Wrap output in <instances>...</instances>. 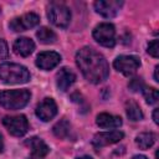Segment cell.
Masks as SVG:
<instances>
[{
  "label": "cell",
  "instance_id": "6da1fadb",
  "mask_svg": "<svg viewBox=\"0 0 159 159\" xmlns=\"http://www.w3.org/2000/svg\"><path fill=\"white\" fill-rule=\"evenodd\" d=\"M76 62L84 78L94 84L107 80L109 75V66L107 60L91 47H82L76 53Z\"/></svg>",
  "mask_w": 159,
  "mask_h": 159
},
{
  "label": "cell",
  "instance_id": "7a4b0ae2",
  "mask_svg": "<svg viewBox=\"0 0 159 159\" xmlns=\"http://www.w3.org/2000/svg\"><path fill=\"white\" fill-rule=\"evenodd\" d=\"M0 80L7 84L26 83L30 80V72L21 65L5 62L0 65Z\"/></svg>",
  "mask_w": 159,
  "mask_h": 159
},
{
  "label": "cell",
  "instance_id": "3957f363",
  "mask_svg": "<svg viewBox=\"0 0 159 159\" xmlns=\"http://www.w3.org/2000/svg\"><path fill=\"white\" fill-rule=\"evenodd\" d=\"M31 93L27 89H6L0 92V106L5 109L15 111L25 107L30 101Z\"/></svg>",
  "mask_w": 159,
  "mask_h": 159
},
{
  "label": "cell",
  "instance_id": "277c9868",
  "mask_svg": "<svg viewBox=\"0 0 159 159\" xmlns=\"http://www.w3.org/2000/svg\"><path fill=\"white\" fill-rule=\"evenodd\" d=\"M47 17L57 27H67L71 21V11L62 2H51L47 7Z\"/></svg>",
  "mask_w": 159,
  "mask_h": 159
},
{
  "label": "cell",
  "instance_id": "5b68a950",
  "mask_svg": "<svg viewBox=\"0 0 159 159\" xmlns=\"http://www.w3.org/2000/svg\"><path fill=\"white\" fill-rule=\"evenodd\" d=\"M93 39L104 47H113L116 45V29L109 22H102L93 30Z\"/></svg>",
  "mask_w": 159,
  "mask_h": 159
},
{
  "label": "cell",
  "instance_id": "8992f818",
  "mask_svg": "<svg viewBox=\"0 0 159 159\" xmlns=\"http://www.w3.org/2000/svg\"><path fill=\"white\" fill-rule=\"evenodd\" d=\"M114 68L124 76H132L137 72L140 66V60L132 55H120L113 62Z\"/></svg>",
  "mask_w": 159,
  "mask_h": 159
},
{
  "label": "cell",
  "instance_id": "52a82bcc",
  "mask_svg": "<svg viewBox=\"0 0 159 159\" xmlns=\"http://www.w3.org/2000/svg\"><path fill=\"white\" fill-rule=\"evenodd\" d=\"M4 127L9 130L10 134L15 137H22L29 130V122L25 116H12V117H4L2 118Z\"/></svg>",
  "mask_w": 159,
  "mask_h": 159
},
{
  "label": "cell",
  "instance_id": "ba28073f",
  "mask_svg": "<svg viewBox=\"0 0 159 159\" xmlns=\"http://www.w3.org/2000/svg\"><path fill=\"white\" fill-rule=\"evenodd\" d=\"M39 22H40L39 15L35 12H29V14H25L22 16L12 19L9 24V27L15 32H21V31H26L29 29L37 26Z\"/></svg>",
  "mask_w": 159,
  "mask_h": 159
},
{
  "label": "cell",
  "instance_id": "9c48e42d",
  "mask_svg": "<svg viewBox=\"0 0 159 159\" xmlns=\"http://www.w3.org/2000/svg\"><path fill=\"white\" fill-rule=\"evenodd\" d=\"M122 5L123 1L119 0H99L94 2V9L99 15L109 19V17H114L118 14Z\"/></svg>",
  "mask_w": 159,
  "mask_h": 159
},
{
  "label": "cell",
  "instance_id": "30bf717a",
  "mask_svg": "<svg viewBox=\"0 0 159 159\" xmlns=\"http://www.w3.org/2000/svg\"><path fill=\"white\" fill-rule=\"evenodd\" d=\"M36 116L43 120V122H48L51 120L56 114H57V104L52 98H43L36 107L35 109Z\"/></svg>",
  "mask_w": 159,
  "mask_h": 159
},
{
  "label": "cell",
  "instance_id": "8fae6325",
  "mask_svg": "<svg viewBox=\"0 0 159 159\" xmlns=\"http://www.w3.org/2000/svg\"><path fill=\"white\" fill-rule=\"evenodd\" d=\"M123 137H124V134L120 130H111V132L97 133L92 139V145L94 148H102V147H106V145L118 143L120 139H123Z\"/></svg>",
  "mask_w": 159,
  "mask_h": 159
},
{
  "label": "cell",
  "instance_id": "7c38bea8",
  "mask_svg": "<svg viewBox=\"0 0 159 159\" xmlns=\"http://www.w3.org/2000/svg\"><path fill=\"white\" fill-rule=\"evenodd\" d=\"M61 61V56L55 51H45L37 55L36 57V66L41 70L48 71L56 67Z\"/></svg>",
  "mask_w": 159,
  "mask_h": 159
},
{
  "label": "cell",
  "instance_id": "4fadbf2b",
  "mask_svg": "<svg viewBox=\"0 0 159 159\" xmlns=\"http://www.w3.org/2000/svg\"><path fill=\"white\" fill-rule=\"evenodd\" d=\"M75 81H76V75L73 73V71H71L67 67H62L57 72V75H56V84H57V88L60 91H62V92L67 91L73 84Z\"/></svg>",
  "mask_w": 159,
  "mask_h": 159
},
{
  "label": "cell",
  "instance_id": "5bb4252c",
  "mask_svg": "<svg viewBox=\"0 0 159 159\" xmlns=\"http://www.w3.org/2000/svg\"><path fill=\"white\" fill-rule=\"evenodd\" d=\"M12 48H14V52L16 55L22 56V57H27L35 50V43L29 37H19L15 40Z\"/></svg>",
  "mask_w": 159,
  "mask_h": 159
},
{
  "label": "cell",
  "instance_id": "9a60e30c",
  "mask_svg": "<svg viewBox=\"0 0 159 159\" xmlns=\"http://www.w3.org/2000/svg\"><path fill=\"white\" fill-rule=\"evenodd\" d=\"M96 123L98 127L103 129H113V128H119L122 125V118L108 113H101L97 116Z\"/></svg>",
  "mask_w": 159,
  "mask_h": 159
},
{
  "label": "cell",
  "instance_id": "2e32d148",
  "mask_svg": "<svg viewBox=\"0 0 159 159\" xmlns=\"http://www.w3.org/2000/svg\"><path fill=\"white\" fill-rule=\"evenodd\" d=\"M25 144L31 149V152H32L34 155H37V157H41V158H43L45 155H47L48 152H50V148L47 147V144L42 139H40L37 137L29 138L25 142Z\"/></svg>",
  "mask_w": 159,
  "mask_h": 159
},
{
  "label": "cell",
  "instance_id": "e0dca14e",
  "mask_svg": "<svg viewBox=\"0 0 159 159\" xmlns=\"http://www.w3.org/2000/svg\"><path fill=\"white\" fill-rule=\"evenodd\" d=\"M52 132L53 134L60 138V139H67L71 134V124L68 120L66 119H61L60 122H57L53 128H52Z\"/></svg>",
  "mask_w": 159,
  "mask_h": 159
},
{
  "label": "cell",
  "instance_id": "ac0fdd59",
  "mask_svg": "<svg viewBox=\"0 0 159 159\" xmlns=\"http://www.w3.org/2000/svg\"><path fill=\"white\" fill-rule=\"evenodd\" d=\"M157 135L152 132H144L137 135L135 143L140 149H149L154 143H155Z\"/></svg>",
  "mask_w": 159,
  "mask_h": 159
},
{
  "label": "cell",
  "instance_id": "d6986e66",
  "mask_svg": "<svg viewBox=\"0 0 159 159\" xmlns=\"http://www.w3.org/2000/svg\"><path fill=\"white\" fill-rule=\"evenodd\" d=\"M125 113H127V117L133 120V122H137V120H140L143 118V113H142V109L139 107L138 103H135L134 101H128L125 103Z\"/></svg>",
  "mask_w": 159,
  "mask_h": 159
},
{
  "label": "cell",
  "instance_id": "ffe728a7",
  "mask_svg": "<svg viewBox=\"0 0 159 159\" xmlns=\"http://www.w3.org/2000/svg\"><path fill=\"white\" fill-rule=\"evenodd\" d=\"M36 36L39 39L40 42L45 43V45H48V43H53L56 41V34L50 30L48 27H40L36 32Z\"/></svg>",
  "mask_w": 159,
  "mask_h": 159
},
{
  "label": "cell",
  "instance_id": "44dd1931",
  "mask_svg": "<svg viewBox=\"0 0 159 159\" xmlns=\"http://www.w3.org/2000/svg\"><path fill=\"white\" fill-rule=\"evenodd\" d=\"M143 92V96L145 98V102L148 104H155L158 102V98H159V93L155 88L153 87H144V89L142 91Z\"/></svg>",
  "mask_w": 159,
  "mask_h": 159
},
{
  "label": "cell",
  "instance_id": "7402d4cb",
  "mask_svg": "<svg viewBox=\"0 0 159 159\" xmlns=\"http://www.w3.org/2000/svg\"><path fill=\"white\" fill-rule=\"evenodd\" d=\"M128 87H129V89L132 92H138V91H143L144 89L145 83H144V81L140 77H134L133 80H130Z\"/></svg>",
  "mask_w": 159,
  "mask_h": 159
},
{
  "label": "cell",
  "instance_id": "603a6c76",
  "mask_svg": "<svg viewBox=\"0 0 159 159\" xmlns=\"http://www.w3.org/2000/svg\"><path fill=\"white\" fill-rule=\"evenodd\" d=\"M147 51H148V53H149L150 56H153V57L157 58V57L159 56V42H158V40L150 41V42L148 43Z\"/></svg>",
  "mask_w": 159,
  "mask_h": 159
},
{
  "label": "cell",
  "instance_id": "cb8c5ba5",
  "mask_svg": "<svg viewBox=\"0 0 159 159\" xmlns=\"http://www.w3.org/2000/svg\"><path fill=\"white\" fill-rule=\"evenodd\" d=\"M9 56V48H7V43L5 42V40L0 39V60H4Z\"/></svg>",
  "mask_w": 159,
  "mask_h": 159
},
{
  "label": "cell",
  "instance_id": "d4e9b609",
  "mask_svg": "<svg viewBox=\"0 0 159 159\" xmlns=\"http://www.w3.org/2000/svg\"><path fill=\"white\" fill-rule=\"evenodd\" d=\"M158 112H159V109H158V108H155V109H154V112H153V119H154V123H155V124H158V123H159V120H158Z\"/></svg>",
  "mask_w": 159,
  "mask_h": 159
},
{
  "label": "cell",
  "instance_id": "484cf974",
  "mask_svg": "<svg viewBox=\"0 0 159 159\" xmlns=\"http://www.w3.org/2000/svg\"><path fill=\"white\" fill-rule=\"evenodd\" d=\"M158 70H159V66H155V70H154V81H155V82H159V78H158Z\"/></svg>",
  "mask_w": 159,
  "mask_h": 159
},
{
  "label": "cell",
  "instance_id": "4316f807",
  "mask_svg": "<svg viewBox=\"0 0 159 159\" xmlns=\"http://www.w3.org/2000/svg\"><path fill=\"white\" fill-rule=\"evenodd\" d=\"M2 149H4V142H2V135L0 134V153L2 152Z\"/></svg>",
  "mask_w": 159,
  "mask_h": 159
},
{
  "label": "cell",
  "instance_id": "83f0119b",
  "mask_svg": "<svg viewBox=\"0 0 159 159\" xmlns=\"http://www.w3.org/2000/svg\"><path fill=\"white\" fill-rule=\"evenodd\" d=\"M132 159H148L145 155H134Z\"/></svg>",
  "mask_w": 159,
  "mask_h": 159
},
{
  "label": "cell",
  "instance_id": "f1b7e54d",
  "mask_svg": "<svg viewBox=\"0 0 159 159\" xmlns=\"http://www.w3.org/2000/svg\"><path fill=\"white\" fill-rule=\"evenodd\" d=\"M27 159H42V158H41V157H37V155H34V154H32V155H31V157H29Z\"/></svg>",
  "mask_w": 159,
  "mask_h": 159
},
{
  "label": "cell",
  "instance_id": "f546056e",
  "mask_svg": "<svg viewBox=\"0 0 159 159\" xmlns=\"http://www.w3.org/2000/svg\"><path fill=\"white\" fill-rule=\"evenodd\" d=\"M76 159H92L89 155H83V157H78V158H76Z\"/></svg>",
  "mask_w": 159,
  "mask_h": 159
}]
</instances>
